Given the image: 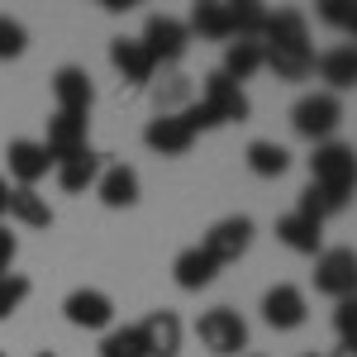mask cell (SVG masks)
I'll use <instances>...</instances> for the list:
<instances>
[{"label":"cell","mask_w":357,"mask_h":357,"mask_svg":"<svg viewBox=\"0 0 357 357\" xmlns=\"http://www.w3.org/2000/svg\"><path fill=\"white\" fill-rule=\"evenodd\" d=\"M262 67H272L281 82H305L314 77V48H310V24L301 10H276L262 29Z\"/></svg>","instance_id":"1"},{"label":"cell","mask_w":357,"mask_h":357,"mask_svg":"<svg viewBox=\"0 0 357 357\" xmlns=\"http://www.w3.org/2000/svg\"><path fill=\"white\" fill-rule=\"evenodd\" d=\"M43 148H48L53 167L67 162L72 153L91 148V143H86V119L82 114H53V119H48V143H43Z\"/></svg>","instance_id":"19"},{"label":"cell","mask_w":357,"mask_h":357,"mask_svg":"<svg viewBox=\"0 0 357 357\" xmlns=\"http://www.w3.org/2000/svg\"><path fill=\"white\" fill-rule=\"evenodd\" d=\"M305 357H314V353H305Z\"/></svg>","instance_id":"39"},{"label":"cell","mask_w":357,"mask_h":357,"mask_svg":"<svg viewBox=\"0 0 357 357\" xmlns=\"http://www.w3.org/2000/svg\"><path fill=\"white\" fill-rule=\"evenodd\" d=\"M10 262H15V234L0 224V276L10 272Z\"/></svg>","instance_id":"34"},{"label":"cell","mask_w":357,"mask_h":357,"mask_svg":"<svg viewBox=\"0 0 357 357\" xmlns=\"http://www.w3.org/2000/svg\"><path fill=\"white\" fill-rule=\"evenodd\" d=\"M33 357H57V353H33Z\"/></svg>","instance_id":"38"},{"label":"cell","mask_w":357,"mask_h":357,"mask_svg":"<svg viewBox=\"0 0 357 357\" xmlns=\"http://www.w3.org/2000/svg\"><path fill=\"white\" fill-rule=\"evenodd\" d=\"M252 220L248 215H229V220H220V224H210V234H205V252L220 262V267H229V262H238L248 248H252Z\"/></svg>","instance_id":"8"},{"label":"cell","mask_w":357,"mask_h":357,"mask_svg":"<svg viewBox=\"0 0 357 357\" xmlns=\"http://www.w3.org/2000/svg\"><path fill=\"white\" fill-rule=\"evenodd\" d=\"M53 100H57V114H91L96 105V86L86 77L82 67H57L53 72Z\"/></svg>","instance_id":"11"},{"label":"cell","mask_w":357,"mask_h":357,"mask_svg":"<svg viewBox=\"0 0 357 357\" xmlns=\"http://www.w3.org/2000/svg\"><path fill=\"white\" fill-rule=\"evenodd\" d=\"M305 314H310V310H305V291L301 286H286V281H281V286H272V291L262 296V319H267L272 329H281V333L301 329Z\"/></svg>","instance_id":"12"},{"label":"cell","mask_w":357,"mask_h":357,"mask_svg":"<svg viewBox=\"0 0 357 357\" xmlns=\"http://www.w3.org/2000/svg\"><path fill=\"white\" fill-rule=\"evenodd\" d=\"M5 158H10V176H15L20 186H38V181L53 172L48 148H43V143H33V138H15V143L5 148Z\"/></svg>","instance_id":"14"},{"label":"cell","mask_w":357,"mask_h":357,"mask_svg":"<svg viewBox=\"0 0 357 357\" xmlns=\"http://www.w3.org/2000/svg\"><path fill=\"white\" fill-rule=\"evenodd\" d=\"M138 43L148 48V57H153L158 67H176V62L186 57V48H191V33H186L181 20H172V15H153Z\"/></svg>","instance_id":"6"},{"label":"cell","mask_w":357,"mask_h":357,"mask_svg":"<svg viewBox=\"0 0 357 357\" xmlns=\"http://www.w3.org/2000/svg\"><path fill=\"white\" fill-rule=\"evenodd\" d=\"M143 343H148V357H176L181 353V314L176 310H153L143 324Z\"/></svg>","instance_id":"16"},{"label":"cell","mask_w":357,"mask_h":357,"mask_svg":"<svg viewBox=\"0 0 357 357\" xmlns=\"http://www.w3.org/2000/svg\"><path fill=\"white\" fill-rule=\"evenodd\" d=\"M191 105V77H167V86H158V114H181Z\"/></svg>","instance_id":"29"},{"label":"cell","mask_w":357,"mask_h":357,"mask_svg":"<svg viewBox=\"0 0 357 357\" xmlns=\"http://www.w3.org/2000/svg\"><path fill=\"white\" fill-rule=\"evenodd\" d=\"M248 172L262 176V181H276V176L291 172V153L272 138H257V143H248Z\"/></svg>","instance_id":"25"},{"label":"cell","mask_w":357,"mask_h":357,"mask_svg":"<svg viewBox=\"0 0 357 357\" xmlns=\"http://www.w3.org/2000/svg\"><path fill=\"white\" fill-rule=\"evenodd\" d=\"M100 357H148V343H143V329L138 324H124V329H110L100 338Z\"/></svg>","instance_id":"26"},{"label":"cell","mask_w":357,"mask_h":357,"mask_svg":"<svg viewBox=\"0 0 357 357\" xmlns=\"http://www.w3.org/2000/svg\"><path fill=\"white\" fill-rule=\"evenodd\" d=\"M314 72H319V82H324L329 96L353 91L357 86V43H338V48H329V53H319L314 57Z\"/></svg>","instance_id":"15"},{"label":"cell","mask_w":357,"mask_h":357,"mask_svg":"<svg viewBox=\"0 0 357 357\" xmlns=\"http://www.w3.org/2000/svg\"><path fill=\"white\" fill-rule=\"evenodd\" d=\"M143 143L158 153V158H186L191 153V124L181 119V114H158V119H148V129H143Z\"/></svg>","instance_id":"10"},{"label":"cell","mask_w":357,"mask_h":357,"mask_svg":"<svg viewBox=\"0 0 357 357\" xmlns=\"http://www.w3.org/2000/svg\"><path fill=\"white\" fill-rule=\"evenodd\" d=\"M24 48H29V29L20 20H10V15H0V62L24 57Z\"/></svg>","instance_id":"32"},{"label":"cell","mask_w":357,"mask_h":357,"mask_svg":"<svg viewBox=\"0 0 357 357\" xmlns=\"http://www.w3.org/2000/svg\"><path fill=\"white\" fill-rule=\"evenodd\" d=\"M62 314H67V324H77V329H105L110 333L114 301L105 291H96V286H82V291H72V296L62 301Z\"/></svg>","instance_id":"9"},{"label":"cell","mask_w":357,"mask_h":357,"mask_svg":"<svg viewBox=\"0 0 357 357\" xmlns=\"http://www.w3.org/2000/svg\"><path fill=\"white\" fill-rule=\"evenodd\" d=\"M5 210H10V181L0 176V215H5Z\"/></svg>","instance_id":"36"},{"label":"cell","mask_w":357,"mask_h":357,"mask_svg":"<svg viewBox=\"0 0 357 357\" xmlns=\"http://www.w3.org/2000/svg\"><path fill=\"white\" fill-rule=\"evenodd\" d=\"M29 291H33V281H29V276H20V272H5V276H0V319H10V314L29 301Z\"/></svg>","instance_id":"30"},{"label":"cell","mask_w":357,"mask_h":357,"mask_svg":"<svg viewBox=\"0 0 357 357\" xmlns=\"http://www.w3.org/2000/svg\"><path fill=\"white\" fill-rule=\"evenodd\" d=\"M262 62H267V57H262V38H234V43L224 48V67L220 72L229 77V82L243 86L252 72H262Z\"/></svg>","instance_id":"23"},{"label":"cell","mask_w":357,"mask_h":357,"mask_svg":"<svg viewBox=\"0 0 357 357\" xmlns=\"http://www.w3.org/2000/svg\"><path fill=\"white\" fill-rule=\"evenodd\" d=\"M314 291L329 301L357 296V252L353 248H324L314 257Z\"/></svg>","instance_id":"5"},{"label":"cell","mask_w":357,"mask_h":357,"mask_svg":"<svg viewBox=\"0 0 357 357\" xmlns=\"http://www.w3.org/2000/svg\"><path fill=\"white\" fill-rule=\"evenodd\" d=\"M310 181L319 186V191H329L333 200H343V205H353L357 195V148L353 143H314V153H310Z\"/></svg>","instance_id":"2"},{"label":"cell","mask_w":357,"mask_h":357,"mask_svg":"<svg viewBox=\"0 0 357 357\" xmlns=\"http://www.w3.org/2000/svg\"><path fill=\"white\" fill-rule=\"evenodd\" d=\"M333 329H338V343H357V296L338 301V310H333Z\"/></svg>","instance_id":"33"},{"label":"cell","mask_w":357,"mask_h":357,"mask_svg":"<svg viewBox=\"0 0 357 357\" xmlns=\"http://www.w3.org/2000/svg\"><path fill=\"white\" fill-rule=\"evenodd\" d=\"M110 62H114V72H119L129 86H148L153 72H158V62L148 57V48H143L138 38H114L110 43Z\"/></svg>","instance_id":"18"},{"label":"cell","mask_w":357,"mask_h":357,"mask_svg":"<svg viewBox=\"0 0 357 357\" xmlns=\"http://www.w3.org/2000/svg\"><path fill=\"white\" fill-rule=\"evenodd\" d=\"M319 20L357 38V0H319Z\"/></svg>","instance_id":"31"},{"label":"cell","mask_w":357,"mask_h":357,"mask_svg":"<svg viewBox=\"0 0 357 357\" xmlns=\"http://www.w3.org/2000/svg\"><path fill=\"white\" fill-rule=\"evenodd\" d=\"M338 124H343V100L329 96V91H310L291 110V129L301 138H310V143H329L338 134Z\"/></svg>","instance_id":"3"},{"label":"cell","mask_w":357,"mask_h":357,"mask_svg":"<svg viewBox=\"0 0 357 357\" xmlns=\"http://www.w3.org/2000/svg\"><path fill=\"white\" fill-rule=\"evenodd\" d=\"M229 15H234V38H262L272 10L257 5V0H238V5H229Z\"/></svg>","instance_id":"28"},{"label":"cell","mask_w":357,"mask_h":357,"mask_svg":"<svg viewBox=\"0 0 357 357\" xmlns=\"http://www.w3.org/2000/svg\"><path fill=\"white\" fill-rule=\"evenodd\" d=\"M200 105L215 114V124H243L248 114H252L243 86L229 82L224 72H210V77H205V86H200Z\"/></svg>","instance_id":"7"},{"label":"cell","mask_w":357,"mask_h":357,"mask_svg":"<svg viewBox=\"0 0 357 357\" xmlns=\"http://www.w3.org/2000/svg\"><path fill=\"white\" fill-rule=\"evenodd\" d=\"M100 5H105L110 15H124V10H134V0H100Z\"/></svg>","instance_id":"35"},{"label":"cell","mask_w":357,"mask_h":357,"mask_svg":"<svg viewBox=\"0 0 357 357\" xmlns=\"http://www.w3.org/2000/svg\"><path fill=\"white\" fill-rule=\"evenodd\" d=\"M96 195H100V205H110V210H129L138 205V172L124 162L105 167L100 176H96Z\"/></svg>","instance_id":"20"},{"label":"cell","mask_w":357,"mask_h":357,"mask_svg":"<svg viewBox=\"0 0 357 357\" xmlns=\"http://www.w3.org/2000/svg\"><path fill=\"white\" fill-rule=\"evenodd\" d=\"M333 357H357V343H338V348H333Z\"/></svg>","instance_id":"37"},{"label":"cell","mask_w":357,"mask_h":357,"mask_svg":"<svg viewBox=\"0 0 357 357\" xmlns=\"http://www.w3.org/2000/svg\"><path fill=\"white\" fill-rule=\"evenodd\" d=\"M276 238L291 248V252H305V257H319L324 252V224H314V220H305V215H281L276 220Z\"/></svg>","instance_id":"21"},{"label":"cell","mask_w":357,"mask_h":357,"mask_svg":"<svg viewBox=\"0 0 357 357\" xmlns=\"http://www.w3.org/2000/svg\"><path fill=\"white\" fill-rule=\"evenodd\" d=\"M10 220H20L24 229H48L53 224V210H48V200L33 191V186H10V210H5Z\"/></svg>","instance_id":"24"},{"label":"cell","mask_w":357,"mask_h":357,"mask_svg":"<svg viewBox=\"0 0 357 357\" xmlns=\"http://www.w3.org/2000/svg\"><path fill=\"white\" fill-rule=\"evenodd\" d=\"M348 205L343 200H333L329 191H319L314 181L301 191V205H296V215H305V220H314V224H324V220H333V215H343Z\"/></svg>","instance_id":"27"},{"label":"cell","mask_w":357,"mask_h":357,"mask_svg":"<svg viewBox=\"0 0 357 357\" xmlns=\"http://www.w3.org/2000/svg\"><path fill=\"white\" fill-rule=\"evenodd\" d=\"M0 357H5V353H0Z\"/></svg>","instance_id":"40"},{"label":"cell","mask_w":357,"mask_h":357,"mask_svg":"<svg viewBox=\"0 0 357 357\" xmlns=\"http://www.w3.org/2000/svg\"><path fill=\"white\" fill-rule=\"evenodd\" d=\"M57 186L62 191H72V195H82L86 186H96V176L105 172V162H100V153L96 148H82V153H72L67 162H57Z\"/></svg>","instance_id":"22"},{"label":"cell","mask_w":357,"mask_h":357,"mask_svg":"<svg viewBox=\"0 0 357 357\" xmlns=\"http://www.w3.org/2000/svg\"><path fill=\"white\" fill-rule=\"evenodd\" d=\"M220 272H224V267L200 243H195V248H181V252H176V262H172V281H176L181 291H205V286H210Z\"/></svg>","instance_id":"17"},{"label":"cell","mask_w":357,"mask_h":357,"mask_svg":"<svg viewBox=\"0 0 357 357\" xmlns=\"http://www.w3.org/2000/svg\"><path fill=\"white\" fill-rule=\"evenodd\" d=\"M195 333H200V343H205V353L215 357H238L248 348V324L238 310H229V305H215V310H205L200 319H195Z\"/></svg>","instance_id":"4"},{"label":"cell","mask_w":357,"mask_h":357,"mask_svg":"<svg viewBox=\"0 0 357 357\" xmlns=\"http://www.w3.org/2000/svg\"><path fill=\"white\" fill-rule=\"evenodd\" d=\"M186 33L191 38H205V43H234V15H229V0H200L186 20Z\"/></svg>","instance_id":"13"}]
</instances>
